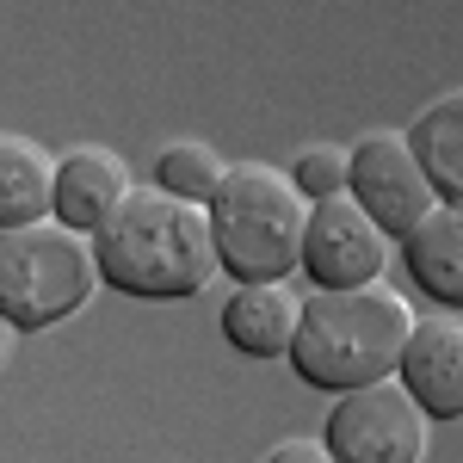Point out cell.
Returning a JSON list of instances; mask_svg holds the SVG:
<instances>
[{"mask_svg":"<svg viewBox=\"0 0 463 463\" xmlns=\"http://www.w3.org/2000/svg\"><path fill=\"white\" fill-rule=\"evenodd\" d=\"M87 248L99 266V285L137 303H185L216 279V248L204 204L174 198L161 185H130L93 229Z\"/></svg>","mask_w":463,"mask_h":463,"instance_id":"cell-1","label":"cell"},{"mask_svg":"<svg viewBox=\"0 0 463 463\" xmlns=\"http://www.w3.org/2000/svg\"><path fill=\"white\" fill-rule=\"evenodd\" d=\"M408 303L395 297L383 279L364 285H316L309 303H297V327H290V371L309 390H353L371 377H390L402 340H408Z\"/></svg>","mask_w":463,"mask_h":463,"instance_id":"cell-2","label":"cell"},{"mask_svg":"<svg viewBox=\"0 0 463 463\" xmlns=\"http://www.w3.org/2000/svg\"><path fill=\"white\" fill-rule=\"evenodd\" d=\"M211 222L216 272H229L235 285L248 279H290L297 272V241H303V192L266 161L222 167V179L204 198Z\"/></svg>","mask_w":463,"mask_h":463,"instance_id":"cell-3","label":"cell"},{"mask_svg":"<svg viewBox=\"0 0 463 463\" xmlns=\"http://www.w3.org/2000/svg\"><path fill=\"white\" fill-rule=\"evenodd\" d=\"M93 285H99V266L80 229L56 216L0 229V321L6 327L37 334V327L80 316Z\"/></svg>","mask_w":463,"mask_h":463,"instance_id":"cell-4","label":"cell"},{"mask_svg":"<svg viewBox=\"0 0 463 463\" xmlns=\"http://www.w3.org/2000/svg\"><path fill=\"white\" fill-rule=\"evenodd\" d=\"M427 427L432 420L420 414V402L395 377H371V383L340 390L327 427H321V451L334 463H420Z\"/></svg>","mask_w":463,"mask_h":463,"instance_id":"cell-5","label":"cell"},{"mask_svg":"<svg viewBox=\"0 0 463 463\" xmlns=\"http://www.w3.org/2000/svg\"><path fill=\"white\" fill-rule=\"evenodd\" d=\"M383 266H390V235L346 192L303 204L297 272H309V285H364V279H383Z\"/></svg>","mask_w":463,"mask_h":463,"instance_id":"cell-6","label":"cell"},{"mask_svg":"<svg viewBox=\"0 0 463 463\" xmlns=\"http://www.w3.org/2000/svg\"><path fill=\"white\" fill-rule=\"evenodd\" d=\"M346 198H353L390 241L408 235V229L439 204L427 174L414 167V155L402 143V130H371V137H358V148H346Z\"/></svg>","mask_w":463,"mask_h":463,"instance_id":"cell-7","label":"cell"},{"mask_svg":"<svg viewBox=\"0 0 463 463\" xmlns=\"http://www.w3.org/2000/svg\"><path fill=\"white\" fill-rule=\"evenodd\" d=\"M390 377L420 402L427 420H458L463 414V321L451 309L408 321V340H402V358H395Z\"/></svg>","mask_w":463,"mask_h":463,"instance_id":"cell-8","label":"cell"},{"mask_svg":"<svg viewBox=\"0 0 463 463\" xmlns=\"http://www.w3.org/2000/svg\"><path fill=\"white\" fill-rule=\"evenodd\" d=\"M124 192H130V167H124V155H111V148H99V143H80V148H69V155H56L50 216L87 235V229H93Z\"/></svg>","mask_w":463,"mask_h":463,"instance_id":"cell-9","label":"cell"},{"mask_svg":"<svg viewBox=\"0 0 463 463\" xmlns=\"http://www.w3.org/2000/svg\"><path fill=\"white\" fill-rule=\"evenodd\" d=\"M402 241V260L414 272V285L427 290L439 309L463 303V204H432Z\"/></svg>","mask_w":463,"mask_h":463,"instance_id":"cell-10","label":"cell"},{"mask_svg":"<svg viewBox=\"0 0 463 463\" xmlns=\"http://www.w3.org/2000/svg\"><path fill=\"white\" fill-rule=\"evenodd\" d=\"M290 327H297V297L285 279H248L222 303V340L241 358H285Z\"/></svg>","mask_w":463,"mask_h":463,"instance_id":"cell-11","label":"cell"},{"mask_svg":"<svg viewBox=\"0 0 463 463\" xmlns=\"http://www.w3.org/2000/svg\"><path fill=\"white\" fill-rule=\"evenodd\" d=\"M402 143L414 155V167L427 174L432 198H439V204H463V93L432 99Z\"/></svg>","mask_w":463,"mask_h":463,"instance_id":"cell-12","label":"cell"},{"mask_svg":"<svg viewBox=\"0 0 463 463\" xmlns=\"http://www.w3.org/2000/svg\"><path fill=\"white\" fill-rule=\"evenodd\" d=\"M50 179H56V155H43L32 137L0 130V229L50 216Z\"/></svg>","mask_w":463,"mask_h":463,"instance_id":"cell-13","label":"cell"},{"mask_svg":"<svg viewBox=\"0 0 463 463\" xmlns=\"http://www.w3.org/2000/svg\"><path fill=\"white\" fill-rule=\"evenodd\" d=\"M216 179H222V155L211 143H167L161 161H155V185L174 192V198H192V204L211 198Z\"/></svg>","mask_w":463,"mask_h":463,"instance_id":"cell-14","label":"cell"},{"mask_svg":"<svg viewBox=\"0 0 463 463\" xmlns=\"http://www.w3.org/2000/svg\"><path fill=\"white\" fill-rule=\"evenodd\" d=\"M285 179L303 192V204H309V198H327V192H346V148H334V143L303 148V155L290 161Z\"/></svg>","mask_w":463,"mask_h":463,"instance_id":"cell-15","label":"cell"},{"mask_svg":"<svg viewBox=\"0 0 463 463\" xmlns=\"http://www.w3.org/2000/svg\"><path fill=\"white\" fill-rule=\"evenodd\" d=\"M266 458L272 463H321L327 451H321V439H285V445H272Z\"/></svg>","mask_w":463,"mask_h":463,"instance_id":"cell-16","label":"cell"},{"mask_svg":"<svg viewBox=\"0 0 463 463\" xmlns=\"http://www.w3.org/2000/svg\"><path fill=\"white\" fill-rule=\"evenodd\" d=\"M0 346H6V321H0Z\"/></svg>","mask_w":463,"mask_h":463,"instance_id":"cell-17","label":"cell"}]
</instances>
